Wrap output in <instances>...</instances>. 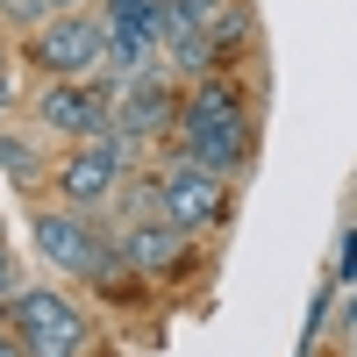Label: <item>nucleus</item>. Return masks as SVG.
Instances as JSON below:
<instances>
[{
	"instance_id": "obj_1",
	"label": "nucleus",
	"mask_w": 357,
	"mask_h": 357,
	"mask_svg": "<svg viewBox=\"0 0 357 357\" xmlns=\"http://www.w3.org/2000/svg\"><path fill=\"white\" fill-rule=\"evenodd\" d=\"M29 57L50 72V79H93L107 65V22L100 15H50L36 29V43H29Z\"/></svg>"
},
{
	"instance_id": "obj_2",
	"label": "nucleus",
	"mask_w": 357,
	"mask_h": 357,
	"mask_svg": "<svg viewBox=\"0 0 357 357\" xmlns=\"http://www.w3.org/2000/svg\"><path fill=\"white\" fill-rule=\"evenodd\" d=\"M8 314H15V336H22V350H29V357H79V343H86L79 307L65 301V293H50V286L15 293Z\"/></svg>"
},
{
	"instance_id": "obj_3",
	"label": "nucleus",
	"mask_w": 357,
	"mask_h": 357,
	"mask_svg": "<svg viewBox=\"0 0 357 357\" xmlns=\"http://www.w3.org/2000/svg\"><path fill=\"white\" fill-rule=\"evenodd\" d=\"M158 193H165V222L186 229V236L229 222V186H222V172H207V165H193V158H178V165L158 178Z\"/></svg>"
},
{
	"instance_id": "obj_4",
	"label": "nucleus",
	"mask_w": 357,
	"mask_h": 357,
	"mask_svg": "<svg viewBox=\"0 0 357 357\" xmlns=\"http://www.w3.org/2000/svg\"><path fill=\"white\" fill-rule=\"evenodd\" d=\"M136 158V136H122V129H107V136H86V143H72V158L57 165V193L65 200H79V207H93L114 178H122V165Z\"/></svg>"
},
{
	"instance_id": "obj_5",
	"label": "nucleus",
	"mask_w": 357,
	"mask_h": 357,
	"mask_svg": "<svg viewBox=\"0 0 357 357\" xmlns=\"http://www.w3.org/2000/svg\"><path fill=\"white\" fill-rule=\"evenodd\" d=\"M36 250H43V264H57V272H72V279H100V257H107L100 229L86 215H72V207L36 215Z\"/></svg>"
},
{
	"instance_id": "obj_6",
	"label": "nucleus",
	"mask_w": 357,
	"mask_h": 357,
	"mask_svg": "<svg viewBox=\"0 0 357 357\" xmlns=\"http://www.w3.org/2000/svg\"><path fill=\"white\" fill-rule=\"evenodd\" d=\"M36 114H43V129L72 136V143L107 136V129H114V100L93 93L86 79H50V86H43V100H36Z\"/></svg>"
},
{
	"instance_id": "obj_7",
	"label": "nucleus",
	"mask_w": 357,
	"mask_h": 357,
	"mask_svg": "<svg viewBox=\"0 0 357 357\" xmlns=\"http://www.w3.org/2000/svg\"><path fill=\"white\" fill-rule=\"evenodd\" d=\"M178 122V93H172V79L158 72H143V79H122V93H114V129L136 136V143H151Z\"/></svg>"
},
{
	"instance_id": "obj_8",
	"label": "nucleus",
	"mask_w": 357,
	"mask_h": 357,
	"mask_svg": "<svg viewBox=\"0 0 357 357\" xmlns=\"http://www.w3.org/2000/svg\"><path fill=\"white\" fill-rule=\"evenodd\" d=\"M178 129H243V86L200 79L193 100H178Z\"/></svg>"
},
{
	"instance_id": "obj_9",
	"label": "nucleus",
	"mask_w": 357,
	"mask_h": 357,
	"mask_svg": "<svg viewBox=\"0 0 357 357\" xmlns=\"http://www.w3.org/2000/svg\"><path fill=\"white\" fill-rule=\"evenodd\" d=\"M178 250H186V229H172V222H129V229H122L129 272H172Z\"/></svg>"
},
{
	"instance_id": "obj_10",
	"label": "nucleus",
	"mask_w": 357,
	"mask_h": 357,
	"mask_svg": "<svg viewBox=\"0 0 357 357\" xmlns=\"http://www.w3.org/2000/svg\"><path fill=\"white\" fill-rule=\"evenodd\" d=\"M186 158L229 178V172L250 165V136H243V129H186Z\"/></svg>"
},
{
	"instance_id": "obj_11",
	"label": "nucleus",
	"mask_w": 357,
	"mask_h": 357,
	"mask_svg": "<svg viewBox=\"0 0 357 357\" xmlns=\"http://www.w3.org/2000/svg\"><path fill=\"white\" fill-rule=\"evenodd\" d=\"M100 22H107V36H158L165 43V0H107Z\"/></svg>"
},
{
	"instance_id": "obj_12",
	"label": "nucleus",
	"mask_w": 357,
	"mask_h": 357,
	"mask_svg": "<svg viewBox=\"0 0 357 357\" xmlns=\"http://www.w3.org/2000/svg\"><path fill=\"white\" fill-rule=\"evenodd\" d=\"M165 50H172L178 72H207L215 65V36H207V29H165Z\"/></svg>"
},
{
	"instance_id": "obj_13",
	"label": "nucleus",
	"mask_w": 357,
	"mask_h": 357,
	"mask_svg": "<svg viewBox=\"0 0 357 357\" xmlns=\"http://www.w3.org/2000/svg\"><path fill=\"white\" fill-rule=\"evenodd\" d=\"M0 165H8V178H15V186H36V178H43L36 151H29L22 136H0Z\"/></svg>"
},
{
	"instance_id": "obj_14",
	"label": "nucleus",
	"mask_w": 357,
	"mask_h": 357,
	"mask_svg": "<svg viewBox=\"0 0 357 357\" xmlns=\"http://www.w3.org/2000/svg\"><path fill=\"white\" fill-rule=\"evenodd\" d=\"M0 8H8L15 22H29V29H43L50 15H65V8H72V0H0Z\"/></svg>"
},
{
	"instance_id": "obj_15",
	"label": "nucleus",
	"mask_w": 357,
	"mask_h": 357,
	"mask_svg": "<svg viewBox=\"0 0 357 357\" xmlns=\"http://www.w3.org/2000/svg\"><path fill=\"white\" fill-rule=\"evenodd\" d=\"M15 301V257H8V243H0V307Z\"/></svg>"
},
{
	"instance_id": "obj_16",
	"label": "nucleus",
	"mask_w": 357,
	"mask_h": 357,
	"mask_svg": "<svg viewBox=\"0 0 357 357\" xmlns=\"http://www.w3.org/2000/svg\"><path fill=\"white\" fill-rule=\"evenodd\" d=\"M0 357H29V350H22V336H15V329H0Z\"/></svg>"
},
{
	"instance_id": "obj_17",
	"label": "nucleus",
	"mask_w": 357,
	"mask_h": 357,
	"mask_svg": "<svg viewBox=\"0 0 357 357\" xmlns=\"http://www.w3.org/2000/svg\"><path fill=\"white\" fill-rule=\"evenodd\" d=\"M0 107H8V86H0Z\"/></svg>"
},
{
	"instance_id": "obj_18",
	"label": "nucleus",
	"mask_w": 357,
	"mask_h": 357,
	"mask_svg": "<svg viewBox=\"0 0 357 357\" xmlns=\"http://www.w3.org/2000/svg\"><path fill=\"white\" fill-rule=\"evenodd\" d=\"M0 86H8V72H0Z\"/></svg>"
}]
</instances>
